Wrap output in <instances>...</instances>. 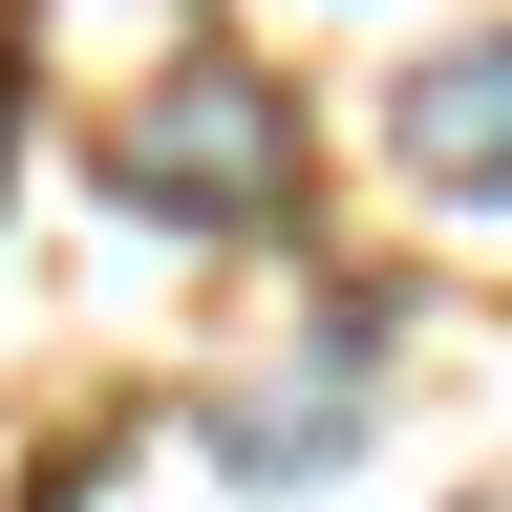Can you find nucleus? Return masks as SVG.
<instances>
[{
  "mask_svg": "<svg viewBox=\"0 0 512 512\" xmlns=\"http://www.w3.org/2000/svg\"><path fill=\"white\" fill-rule=\"evenodd\" d=\"M384 150H406L427 192H512V43H448L406 107H384Z\"/></svg>",
  "mask_w": 512,
  "mask_h": 512,
  "instance_id": "2",
  "label": "nucleus"
},
{
  "mask_svg": "<svg viewBox=\"0 0 512 512\" xmlns=\"http://www.w3.org/2000/svg\"><path fill=\"white\" fill-rule=\"evenodd\" d=\"M278 171H299V107L235 86V64L107 107V192H128V214H278Z\"/></svg>",
  "mask_w": 512,
  "mask_h": 512,
  "instance_id": "1",
  "label": "nucleus"
}]
</instances>
